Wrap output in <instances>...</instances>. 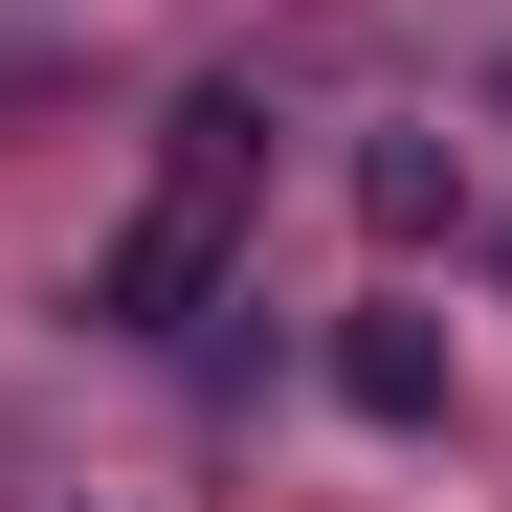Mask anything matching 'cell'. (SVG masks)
<instances>
[{
    "label": "cell",
    "instance_id": "3957f363",
    "mask_svg": "<svg viewBox=\"0 0 512 512\" xmlns=\"http://www.w3.org/2000/svg\"><path fill=\"white\" fill-rule=\"evenodd\" d=\"M446 201H468L446 134H357V223H379V245H446Z\"/></svg>",
    "mask_w": 512,
    "mask_h": 512
},
{
    "label": "cell",
    "instance_id": "7a4b0ae2",
    "mask_svg": "<svg viewBox=\"0 0 512 512\" xmlns=\"http://www.w3.org/2000/svg\"><path fill=\"white\" fill-rule=\"evenodd\" d=\"M334 401H357V423H446V334H423V312H357V334H334Z\"/></svg>",
    "mask_w": 512,
    "mask_h": 512
},
{
    "label": "cell",
    "instance_id": "6da1fadb",
    "mask_svg": "<svg viewBox=\"0 0 512 512\" xmlns=\"http://www.w3.org/2000/svg\"><path fill=\"white\" fill-rule=\"evenodd\" d=\"M245 179H268V112H245V90H179V134H156V201L112 223L90 312H112V334H201V312H223V245H245Z\"/></svg>",
    "mask_w": 512,
    "mask_h": 512
}]
</instances>
